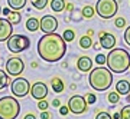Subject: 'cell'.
I'll return each mask as SVG.
<instances>
[{"mask_svg":"<svg viewBox=\"0 0 130 119\" xmlns=\"http://www.w3.org/2000/svg\"><path fill=\"white\" fill-rule=\"evenodd\" d=\"M30 5L36 10H43L48 5V0H30Z\"/></svg>","mask_w":130,"mask_h":119,"instance_id":"cell-25","label":"cell"},{"mask_svg":"<svg viewBox=\"0 0 130 119\" xmlns=\"http://www.w3.org/2000/svg\"><path fill=\"white\" fill-rule=\"evenodd\" d=\"M68 108H70V112L75 115H81L84 112H87V108H88V103L85 101L84 96H79V95H74V96L70 98L68 101Z\"/></svg>","mask_w":130,"mask_h":119,"instance_id":"cell-9","label":"cell"},{"mask_svg":"<svg viewBox=\"0 0 130 119\" xmlns=\"http://www.w3.org/2000/svg\"><path fill=\"white\" fill-rule=\"evenodd\" d=\"M88 83L91 89L97 92L107 91L113 85V72L108 68H104V66L98 65V68H94L90 70Z\"/></svg>","mask_w":130,"mask_h":119,"instance_id":"cell-3","label":"cell"},{"mask_svg":"<svg viewBox=\"0 0 130 119\" xmlns=\"http://www.w3.org/2000/svg\"><path fill=\"white\" fill-rule=\"evenodd\" d=\"M67 53V42L58 33H45L38 40V55L45 62H59Z\"/></svg>","mask_w":130,"mask_h":119,"instance_id":"cell-1","label":"cell"},{"mask_svg":"<svg viewBox=\"0 0 130 119\" xmlns=\"http://www.w3.org/2000/svg\"><path fill=\"white\" fill-rule=\"evenodd\" d=\"M126 101H127V102H129V103H130V92H129V93H127V95H126Z\"/></svg>","mask_w":130,"mask_h":119,"instance_id":"cell-44","label":"cell"},{"mask_svg":"<svg viewBox=\"0 0 130 119\" xmlns=\"http://www.w3.org/2000/svg\"><path fill=\"white\" fill-rule=\"evenodd\" d=\"M113 118H114V119H121V115H120V112H119V113H114V115H113Z\"/></svg>","mask_w":130,"mask_h":119,"instance_id":"cell-42","label":"cell"},{"mask_svg":"<svg viewBox=\"0 0 130 119\" xmlns=\"http://www.w3.org/2000/svg\"><path fill=\"white\" fill-rule=\"evenodd\" d=\"M39 29H41L43 33L56 32V29H58V19L51 16V14L43 16L42 19H39Z\"/></svg>","mask_w":130,"mask_h":119,"instance_id":"cell-10","label":"cell"},{"mask_svg":"<svg viewBox=\"0 0 130 119\" xmlns=\"http://www.w3.org/2000/svg\"><path fill=\"white\" fill-rule=\"evenodd\" d=\"M51 9L56 13H59L65 9V0H51Z\"/></svg>","mask_w":130,"mask_h":119,"instance_id":"cell-21","label":"cell"},{"mask_svg":"<svg viewBox=\"0 0 130 119\" xmlns=\"http://www.w3.org/2000/svg\"><path fill=\"white\" fill-rule=\"evenodd\" d=\"M107 101H108V103L110 105H117L119 103V101H120V93L117 91H114V92H110L108 95H107Z\"/></svg>","mask_w":130,"mask_h":119,"instance_id":"cell-23","label":"cell"},{"mask_svg":"<svg viewBox=\"0 0 130 119\" xmlns=\"http://www.w3.org/2000/svg\"><path fill=\"white\" fill-rule=\"evenodd\" d=\"M30 95H32L33 99L36 101H41V99H45L48 96V86L46 83L43 82H36L30 86Z\"/></svg>","mask_w":130,"mask_h":119,"instance_id":"cell-11","label":"cell"},{"mask_svg":"<svg viewBox=\"0 0 130 119\" xmlns=\"http://www.w3.org/2000/svg\"><path fill=\"white\" fill-rule=\"evenodd\" d=\"M95 63L100 65V66H104L107 63V55H103V53L95 55Z\"/></svg>","mask_w":130,"mask_h":119,"instance_id":"cell-27","label":"cell"},{"mask_svg":"<svg viewBox=\"0 0 130 119\" xmlns=\"http://www.w3.org/2000/svg\"><path fill=\"white\" fill-rule=\"evenodd\" d=\"M106 65L113 73H124L130 69V53L121 47H113L107 53Z\"/></svg>","mask_w":130,"mask_h":119,"instance_id":"cell-2","label":"cell"},{"mask_svg":"<svg viewBox=\"0 0 130 119\" xmlns=\"http://www.w3.org/2000/svg\"><path fill=\"white\" fill-rule=\"evenodd\" d=\"M28 3V0H7V6L12 10H20L23 9Z\"/></svg>","mask_w":130,"mask_h":119,"instance_id":"cell-17","label":"cell"},{"mask_svg":"<svg viewBox=\"0 0 130 119\" xmlns=\"http://www.w3.org/2000/svg\"><path fill=\"white\" fill-rule=\"evenodd\" d=\"M68 112H70V108H68V106H59V115L61 116L68 115Z\"/></svg>","mask_w":130,"mask_h":119,"instance_id":"cell-35","label":"cell"},{"mask_svg":"<svg viewBox=\"0 0 130 119\" xmlns=\"http://www.w3.org/2000/svg\"><path fill=\"white\" fill-rule=\"evenodd\" d=\"M81 17H83V13H77V12H74V10L71 12V17L70 19L72 20V22H79Z\"/></svg>","mask_w":130,"mask_h":119,"instance_id":"cell-31","label":"cell"},{"mask_svg":"<svg viewBox=\"0 0 130 119\" xmlns=\"http://www.w3.org/2000/svg\"><path fill=\"white\" fill-rule=\"evenodd\" d=\"M0 14H2V7H0Z\"/></svg>","mask_w":130,"mask_h":119,"instance_id":"cell-45","label":"cell"},{"mask_svg":"<svg viewBox=\"0 0 130 119\" xmlns=\"http://www.w3.org/2000/svg\"><path fill=\"white\" fill-rule=\"evenodd\" d=\"M77 68L81 72H90L93 69V60L88 56H79L78 60H77Z\"/></svg>","mask_w":130,"mask_h":119,"instance_id":"cell-14","label":"cell"},{"mask_svg":"<svg viewBox=\"0 0 130 119\" xmlns=\"http://www.w3.org/2000/svg\"><path fill=\"white\" fill-rule=\"evenodd\" d=\"M84 98H85V101H87L88 105H93V103H95V101H97V96H95L94 93H87Z\"/></svg>","mask_w":130,"mask_h":119,"instance_id":"cell-30","label":"cell"},{"mask_svg":"<svg viewBox=\"0 0 130 119\" xmlns=\"http://www.w3.org/2000/svg\"><path fill=\"white\" fill-rule=\"evenodd\" d=\"M87 35H88V36H93V35H94V30H93V29H90V30H88V33H87Z\"/></svg>","mask_w":130,"mask_h":119,"instance_id":"cell-43","label":"cell"},{"mask_svg":"<svg viewBox=\"0 0 130 119\" xmlns=\"http://www.w3.org/2000/svg\"><path fill=\"white\" fill-rule=\"evenodd\" d=\"M51 86H52V91L56 92V93H61V92L64 91V82H62L59 78H52L51 79Z\"/></svg>","mask_w":130,"mask_h":119,"instance_id":"cell-19","label":"cell"},{"mask_svg":"<svg viewBox=\"0 0 130 119\" xmlns=\"http://www.w3.org/2000/svg\"><path fill=\"white\" fill-rule=\"evenodd\" d=\"M41 118H43V119H48V118H49V113H48L46 110H42V112H41Z\"/></svg>","mask_w":130,"mask_h":119,"instance_id":"cell-37","label":"cell"},{"mask_svg":"<svg viewBox=\"0 0 130 119\" xmlns=\"http://www.w3.org/2000/svg\"><path fill=\"white\" fill-rule=\"evenodd\" d=\"M123 37H124V42L127 43V46H130V26L126 29V32H124V35H123Z\"/></svg>","mask_w":130,"mask_h":119,"instance_id":"cell-34","label":"cell"},{"mask_svg":"<svg viewBox=\"0 0 130 119\" xmlns=\"http://www.w3.org/2000/svg\"><path fill=\"white\" fill-rule=\"evenodd\" d=\"M20 19H22V14H20V10H10V13L7 14V20H9L12 24H19L20 23Z\"/></svg>","mask_w":130,"mask_h":119,"instance_id":"cell-16","label":"cell"},{"mask_svg":"<svg viewBox=\"0 0 130 119\" xmlns=\"http://www.w3.org/2000/svg\"><path fill=\"white\" fill-rule=\"evenodd\" d=\"M95 118L97 119H111V115L107 113V112H100V113L95 115Z\"/></svg>","mask_w":130,"mask_h":119,"instance_id":"cell-33","label":"cell"},{"mask_svg":"<svg viewBox=\"0 0 130 119\" xmlns=\"http://www.w3.org/2000/svg\"><path fill=\"white\" fill-rule=\"evenodd\" d=\"M65 10L72 12V10H74V6H72V3H65Z\"/></svg>","mask_w":130,"mask_h":119,"instance_id":"cell-36","label":"cell"},{"mask_svg":"<svg viewBox=\"0 0 130 119\" xmlns=\"http://www.w3.org/2000/svg\"><path fill=\"white\" fill-rule=\"evenodd\" d=\"M114 26H116L117 29H123L126 26V19L124 17H117L116 20H114Z\"/></svg>","mask_w":130,"mask_h":119,"instance_id":"cell-29","label":"cell"},{"mask_svg":"<svg viewBox=\"0 0 130 119\" xmlns=\"http://www.w3.org/2000/svg\"><path fill=\"white\" fill-rule=\"evenodd\" d=\"M10 91H12V93H13V96L25 98L29 92H30V83H29L28 79L16 76V79L10 83Z\"/></svg>","mask_w":130,"mask_h":119,"instance_id":"cell-7","label":"cell"},{"mask_svg":"<svg viewBox=\"0 0 130 119\" xmlns=\"http://www.w3.org/2000/svg\"><path fill=\"white\" fill-rule=\"evenodd\" d=\"M81 13H83V17L84 19H91L94 16V13H95V9H94L93 6H84L83 10H81Z\"/></svg>","mask_w":130,"mask_h":119,"instance_id":"cell-24","label":"cell"},{"mask_svg":"<svg viewBox=\"0 0 130 119\" xmlns=\"http://www.w3.org/2000/svg\"><path fill=\"white\" fill-rule=\"evenodd\" d=\"M10 10H12V9H10V7H9V9H7V7H6V9H3V10H2V13L5 14V16H7V14L10 13Z\"/></svg>","mask_w":130,"mask_h":119,"instance_id":"cell-39","label":"cell"},{"mask_svg":"<svg viewBox=\"0 0 130 119\" xmlns=\"http://www.w3.org/2000/svg\"><path fill=\"white\" fill-rule=\"evenodd\" d=\"M100 45H101L103 49L110 50V49H113L116 46V36L108 32L100 33Z\"/></svg>","mask_w":130,"mask_h":119,"instance_id":"cell-13","label":"cell"},{"mask_svg":"<svg viewBox=\"0 0 130 119\" xmlns=\"http://www.w3.org/2000/svg\"><path fill=\"white\" fill-rule=\"evenodd\" d=\"M48 102L43 101V99H41V101H38V109L39 110H46L48 109Z\"/></svg>","mask_w":130,"mask_h":119,"instance_id":"cell-32","label":"cell"},{"mask_svg":"<svg viewBox=\"0 0 130 119\" xmlns=\"http://www.w3.org/2000/svg\"><path fill=\"white\" fill-rule=\"evenodd\" d=\"M26 29H28L29 32H36L38 29H39V19L29 17L26 20Z\"/></svg>","mask_w":130,"mask_h":119,"instance_id":"cell-20","label":"cell"},{"mask_svg":"<svg viewBox=\"0 0 130 119\" xmlns=\"http://www.w3.org/2000/svg\"><path fill=\"white\" fill-rule=\"evenodd\" d=\"M20 112V103L13 96L0 98V119H16Z\"/></svg>","mask_w":130,"mask_h":119,"instance_id":"cell-4","label":"cell"},{"mask_svg":"<svg viewBox=\"0 0 130 119\" xmlns=\"http://www.w3.org/2000/svg\"><path fill=\"white\" fill-rule=\"evenodd\" d=\"M91 46H93V39H91V36L85 35V36H83L79 39V47L81 49H90Z\"/></svg>","mask_w":130,"mask_h":119,"instance_id":"cell-22","label":"cell"},{"mask_svg":"<svg viewBox=\"0 0 130 119\" xmlns=\"http://www.w3.org/2000/svg\"><path fill=\"white\" fill-rule=\"evenodd\" d=\"M35 118H36V116H35L33 113H28L26 116H25V119H35Z\"/></svg>","mask_w":130,"mask_h":119,"instance_id":"cell-41","label":"cell"},{"mask_svg":"<svg viewBox=\"0 0 130 119\" xmlns=\"http://www.w3.org/2000/svg\"><path fill=\"white\" fill-rule=\"evenodd\" d=\"M119 5L116 0H97L95 3V13L101 19H111L116 16Z\"/></svg>","mask_w":130,"mask_h":119,"instance_id":"cell-6","label":"cell"},{"mask_svg":"<svg viewBox=\"0 0 130 119\" xmlns=\"http://www.w3.org/2000/svg\"><path fill=\"white\" fill-rule=\"evenodd\" d=\"M120 115H121V119H130V103L121 108Z\"/></svg>","mask_w":130,"mask_h":119,"instance_id":"cell-28","label":"cell"},{"mask_svg":"<svg viewBox=\"0 0 130 119\" xmlns=\"http://www.w3.org/2000/svg\"><path fill=\"white\" fill-rule=\"evenodd\" d=\"M10 83V78H9V73L6 70H2L0 69V91H3L6 87L9 86Z\"/></svg>","mask_w":130,"mask_h":119,"instance_id":"cell-18","label":"cell"},{"mask_svg":"<svg viewBox=\"0 0 130 119\" xmlns=\"http://www.w3.org/2000/svg\"><path fill=\"white\" fill-rule=\"evenodd\" d=\"M13 35V24L7 19L0 17V42H6Z\"/></svg>","mask_w":130,"mask_h":119,"instance_id":"cell-12","label":"cell"},{"mask_svg":"<svg viewBox=\"0 0 130 119\" xmlns=\"http://www.w3.org/2000/svg\"><path fill=\"white\" fill-rule=\"evenodd\" d=\"M116 91L120 93V95H123V96H126L127 93L130 92V82L129 80H119V82L116 83Z\"/></svg>","mask_w":130,"mask_h":119,"instance_id":"cell-15","label":"cell"},{"mask_svg":"<svg viewBox=\"0 0 130 119\" xmlns=\"http://www.w3.org/2000/svg\"><path fill=\"white\" fill-rule=\"evenodd\" d=\"M6 42H7L6 45H7L9 52H12L14 55L22 53V52L28 50L29 47H30V40H29V37L25 36V35H12Z\"/></svg>","mask_w":130,"mask_h":119,"instance_id":"cell-5","label":"cell"},{"mask_svg":"<svg viewBox=\"0 0 130 119\" xmlns=\"http://www.w3.org/2000/svg\"><path fill=\"white\" fill-rule=\"evenodd\" d=\"M93 47H94V50H100V49H101V45H100V43H94Z\"/></svg>","mask_w":130,"mask_h":119,"instance_id":"cell-40","label":"cell"},{"mask_svg":"<svg viewBox=\"0 0 130 119\" xmlns=\"http://www.w3.org/2000/svg\"><path fill=\"white\" fill-rule=\"evenodd\" d=\"M52 105L54 106H61V101L59 99H54V101H52Z\"/></svg>","mask_w":130,"mask_h":119,"instance_id":"cell-38","label":"cell"},{"mask_svg":"<svg viewBox=\"0 0 130 119\" xmlns=\"http://www.w3.org/2000/svg\"><path fill=\"white\" fill-rule=\"evenodd\" d=\"M62 37H64V40L68 43V42H72L75 39V32L74 30H71V29H67L64 33H62Z\"/></svg>","mask_w":130,"mask_h":119,"instance_id":"cell-26","label":"cell"},{"mask_svg":"<svg viewBox=\"0 0 130 119\" xmlns=\"http://www.w3.org/2000/svg\"><path fill=\"white\" fill-rule=\"evenodd\" d=\"M25 70V63L23 60L19 56H12L6 62V72L9 73V76H20Z\"/></svg>","mask_w":130,"mask_h":119,"instance_id":"cell-8","label":"cell"}]
</instances>
